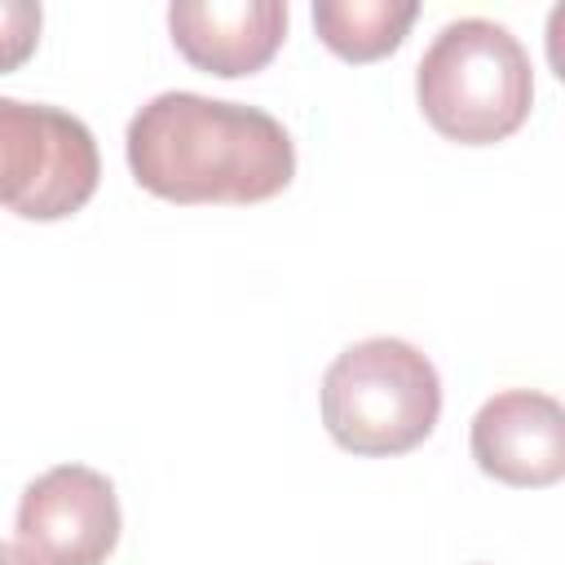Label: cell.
I'll return each instance as SVG.
<instances>
[{
  "label": "cell",
  "mask_w": 565,
  "mask_h": 565,
  "mask_svg": "<svg viewBox=\"0 0 565 565\" xmlns=\"http://www.w3.org/2000/svg\"><path fill=\"white\" fill-rule=\"evenodd\" d=\"M128 168L168 203H265L296 177L287 128L243 102L159 93L128 119Z\"/></svg>",
  "instance_id": "obj_1"
},
{
  "label": "cell",
  "mask_w": 565,
  "mask_h": 565,
  "mask_svg": "<svg viewBox=\"0 0 565 565\" xmlns=\"http://www.w3.org/2000/svg\"><path fill=\"white\" fill-rule=\"evenodd\" d=\"M424 119L459 146H494L530 119L534 71L521 40L490 18L446 22L419 57Z\"/></svg>",
  "instance_id": "obj_2"
},
{
  "label": "cell",
  "mask_w": 565,
  "mask_h": 565,
  "mask_svg": "<svg viewBox=\"0 0 565 565\" xmlns=\"http://www.w3.org/2000/svg\"><path fill=\"white\" fill-rule=\"evenodd\" d=\"M441 415L437 366L397 335L349 344L322 375V424L349 455H406Z\"/></svg>",
  "instance_id": "obj_3"
},
{
  "label": "cell",
  "mask_w": 565,
  "mask_h": 565,
  "mask_svg": "<svg viewBox=\"0 0 565 565\" xmlns=\"http://www.w3.org/2000/svg\"><path fill=\"white\" fill-rule=\"evenodd\" d=\"M102 181V154L84 119L0 97V207L22 221L75 216Z\"/></svg>",
  "instance_id": "obj_4"
},
{
  "label": "cell",
  "mask_w": 565,
  "mask_h": 565,
  "mask_svg": "<svg viewBox=\"0 0 565 565\" xmlns=\"http://www.w3.org/2000/svg\"><path fill=\"white\" fill-rule=\"evenodd\" d=\"M13 530L26 565H102L119 543L115 486L97 468L57 463L22 490Z\"/></svg>",
  "instance_id": "obj_5"
},
{
  "label": "cell",
  "mask_w": 565,
  "mask_h": 565,
  "mask_svg": "<svg viewBox=\"0 0 565 565\" xmlns=\"http://www.w3.org/2000/svg\"><path fill=\"white\" fill-rule=\"evenodd\" d=\"M472 459L503 486H556L565 477V411L534 388L494 393L472 415Z\"/></svg>",
  "instance_id": "obj_6"
},
{
  "label": "cell",
  "mask_w": 565,
  "mask_h": 565,
  "mask_svg": "<svg viewBox=\"0 0 565 565\" xmlns=\"http://www.w3.org/2000/svg\"><path fill=\"white\" fill-rule=\"evenodd\" d=\"M168 31L181 57L207 75L234 79L269 66L287 40L282 0H177Z\"/></svg>",
  "instance_id": "obj_7"
},
{
  "label": "cell",
  "mask_w": 565,
  "mask_h": 565,
  "mask_svg": "<svg viewBox=\"0 0 565 565\" xmlns=\"http://www.w3.org/2000/svg\"><path fill=\"white\" fill-rule=\"evenodd\" d=\"M415 18H419L415 0H318L313 4L318 40L344 62L388 57L406 40Z\"/></svg>",
  "instance_id": "obj_8"
},
{
  "label": "cell",
  "mask_w": 565,
  "mask_h": 565,
  "mask_svg": "<svg viewBox=\"0 0 565 565\" xmlns=\"http://www.w3.org/2000/svg\"><path fill=\"white\" fill-rule=\"evenodd\" d=\"M44 9L35 0H0V75L18 71L40 44Z\"/></svg>",
  "instance_id": "obj_9"
},
{
  "label": "cell",
  "mask_w": 565,
  "mask_h": 565,
  "mask_svg": "<svg viewBox=\"0 0 565 565\" xmlns=\"http://www.w3.org/2000/svg\"><path fill=\"white\" fill-rule=\"evenodd\" d=\"M0 565H26V556H22L18 547H9V543H0Z\"/></svg>",
  "instance_id": "obj_10"
}]
</instances>
